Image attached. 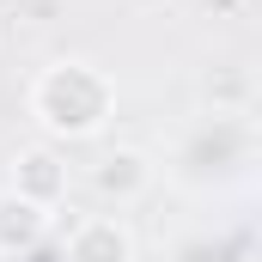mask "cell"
Returning a JSON list of instances; mask_svg holds the SVG:
<instances>
[{
    "label": "cell",
    "mask_w": 262,
    "mask_h": 262,
    "mask_svg": "<svg viewBox=\"0 0 262 262\" xmlns=\"http://www.w3.org/2000/svg\"><path fill=\"white\" fill-rule=\"evenodd\" d=\"M256 159H262V134L250 110H195L189 122L171 128L159 177L189 201H220L256 177Z\"/></svg>",
    "instance_id": "6da1fadb"
},
{
    "label": "cell",
    "mask_w": 262,
    "mask_h": 262,
    "mask_svg": "<svg viewBox=\"0 0 262 262\" xmlns=\"http://www.w3.org/2000/svg\"><path fill=\"white\" fill-rule=\"evenodd\" d=\"M25 110L31 122L43 128L49 146H79V140H98L116 116V85L110 73L85 55H55L31 73L25 85Z\"/></svg>",
    "instance_id": "7a4b0ae2"
},
{
    "label": "cell",
    "mask_w": 262,
    "mask_h": 262,
    "mask_svg": "<svg viewBox=\"0 0 262 262\" xmlns=\"http://www.w3.org/2000/svg\"><path fill=\"white\" fill-rule=\"evenodd\" d=\"M85 183H92V195L104 201L110 213H122V207H134V201L152 195L159 159H152L146 146H104V152L85 165Z\"/></svg>",
    "instance_id": "3957f363"
},
{
    "label": "cell",
    "mask_w": 262,
    "mask_h": 262,
    "mask_svg": "<svg viewBox=\"0 0 262 262\" xmlns=\"http://www.w3.org/2000/svg\"><path fill=\"white\" fill-rule=\"evenodd\" d=\"M61 262H140V244H134L128 220L98 207V213H79L67 220L61 232Z\"/></svg>",
    "instance_id": "277c9868"
},
{
    "label": "cell",
    "mask_w": 262,
    "mask_h": 262,
    "mask_svg": "<svg viewBox=\"0 0 262 262\" xmlns=\"http://www.w3.org/2000/svg\"><path fill=\"white\" fill-rule=\"evenodd\" d=\"M6 189L55 213V207L67 201V159L49 146V140H31V146H18V152H12V177H6Z\"/></svg>",
    "instance_id": "5b68a950"
},
{
    "label": "cell",
    "mask_w": 262,
    "mask_h": 262,
    "mask_svg": "<svg viewBox=\"0 0 262 262\" xmlns=\"http://www.w3.org/2000/svg\"><path fill=\"white\" fill-rule=\"evenodd\" d=\"M165 262H250V238L226 220H201L165 244Z\"/></svg>",
    "instance_id": "8992f818"
},
{
    "label": "cell",
    "mask_w": 262,
    "mask_h": 262,
    "mask_svg": "<svg viewBox=\"0 0 262 262\" xmlns=\"http://www.w3.org/2000/svg\"><path fill=\"white\" fill-rule=\"evenodd\" d=\"M49 226H55V213H49V207H37V201L0 189V262L31 256V250L49 238Z\"/></svg>",
    "instance_id": "52a82bcc"
}]
</instances>
